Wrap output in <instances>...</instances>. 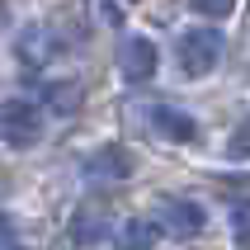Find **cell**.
<instances>
[{
    "label": "cell",
    "instance_id": "obj_11",
    "mask_svg": "<svg viewBox=\"0 0 250 250\" xmlns=\"http://www.w3.org/2000/svg\"><path fill=\"white\" fill-rule=\"evenodd\" d=\"M227 161H250V118L231 132V142H227Z\"/></svg>",
    "mask_w": 250,
    "mask_h": 250
},
{
    "label": "cell",
    "instance_id": "obj_10",
    "mask_svg": "<svg viewBox=\"0 0 250 250\" xmlns=\"http://www.w3.org/2000/svg\"><path fill=\"white\" fill-rule=\"evenodd\" d=\"M104 236V217L99 212H76V222H71V241L76 246H90V241Z\"/></svg>",
    "mask_w": 250,
    "mask_h": 250
},
{
    "label": "cell",
    "instance_id": "obj_14",
    "mask_svg": "<svg viewBox=\"0 0 250 250\" xmlns=\"http://www.w3.org/2000/svg\"><path fill=\"white\" fill-rule=\"evenodd\" d=\"M10 250H28V246H10Z\"/></svg>",
    "mask_w": 250,
    "mask_h": 250
},
{
    "label": "cell",
    "instance_id": "obj_1",
    "mask_svg": "<svg viewBox=\"0 0 250 250\" xmlns=\"http://www.w3.org/2000/svg\"><path fill=\"white\" fill-rule=\"evenodd\" d=\"M0 137L10 151H28L42 142V109L33 99H5L0 109Z\"/></svg>",
    "mask_w": 250,
    "mask_h": 250
},
{
    "label": "cell",
    "instance_id": "obj_8",
    "mask_svg": "<svg viewBox=\"0 0 250 250\" xmlns=\"http://www.w3.org/2000/svg\"><path fill=\"white\" fill-rule=\"evenodd\" d=\"M156 236H161V227H156V222L132 217V222L118 227V250H156Z\"/></svg>",
    "mask_w": 250,
    "mask_h": 250
},
{
    "label": "cell",
    "instance_id": "obj_12",
    "mask_svg": "<svg viewBox=\"0 0 250 250\" xmlns=\"http://www.w3.org/2000/svg\"><path fill=\"white\" fill-rule=\"evenodd\" d=\"M189 10L203 14V19H227V14L236 10V0H189Z\"/></svg>",
    "mask_w": 250,
    "mask_h": 250
},
{
    "label": "cell",
    "instance_id": "obj_13",
    "mask_svg": "<svg viewBox=\"0 0 250 250\" xmlns=\"http://www.w3.org/2000/svg\"><path fill=\"white\" fill-rule=\"evenodd\" d=\"M231 236H236L241 250H250V203H236V212H231Z\"/></svg>",
    "mask_w": 250,
    "mask_h": 250
},
{
    "label": "cell",
    "instance_id": "obj_4",
    "mask_svg": "<svg viewBox=\"0 0 250 250\" xmlns=\"http://www.w3.org/2000/svg\"><path fill=\"white\" fill-rule=\"evenodd\" d=\"M57 52H62V38H57L47 24H28L24 33L14 38V57H19L28 71H33V66H47V62H57Z\"/></svg>",
    "mask_w": 250,
    "mask_h": 250
},
{
    "label": "cell",
    "instance_id": "obj_3",
    "mask_svg": "<svg viewBox=\"0 0 250 250\" xmlns=\"http://www.w3.org/2000/svg\"><path fill=\"white\" fill-rule=\"evenodd\" d=\"M203 208H198L194 198H161L156 203V227L166 231V236H175V241H189V236H198L203 231Z\"/></svg>",
    "mask_w": 250,
    "mask_h": 250
},
{
    "label": "cell",
    "instance_id": "obj_2",
    "mask_svg": "<svg viewBox=\"0 0 250 250\" xmlns=\"http://www.w3.org/2000/svg\"><path fill=\"white\" fill-rule=\"evenodd\" d=\"M222 33L217 28H189L180 38V71L189 76V81H198V76H208L217 62H222Z\"/></svg>",
    "mask_w": 250,
    "mask_h": 250
},
{
    "label": "cell",
    "instance_id": "obj_6",
    "mask_svg": "<svg viewBox=\"0 0 250 250\" xmlns=\"http://www.w3.org/2000/svg\"><path fill=\"white\" fill-rule=\"evenodd\" d=\"M85 175H90V180H127V175H132V151H127V146H99V151L85 161Z\"/></svg>",
    "mask_w": 250,
    "mask_h": 250
},
{
    "label": "cell",
    "instance_id": "obj_5",
    "mask_svg": "<svg viewBox=\"0 0 250 250\" xmlns=\"http://www.w3.org/2000/svg\"><path fill=\"white\" fill-rule=\"evenodd\" d=\"M146 127H151V137H166V142H194L198 137V123L189 113H180L175 104H151L146 109Z\"/></svg>",
    "mask_w": 250,
    "mask_h": 250
},
{
    "label": "cell",
    "instance_id": "obj_9",
    "mask_svg": "<svg viewBox=\"0 0 250 250\" xmlns=\"http://www.w3.org/2000/svg\"><path fill=\"white\" fill-rule=\"evenodd\" d=\"M42 95H47V104H52L57 113H76V109H81V85H76V81H62V85H47V90H42Z\"/></svg>",
    "mask_w": 250,
    "mask_h": 250
},
{
    "label": "cell",
    "instance_id": "obj_7",
    "mask_svg": "<svg viewBox=\"0 0 250 250\" xmlns=\"http://www.w3.org/2000/svg\"><path fill=\"white\" fill-rule=\"evenodd\" d=\"M151 76H156V47H151V38H132L123 47V81L142 85V81H151Z\"/></svg>",
    "mask_w": 250,
    "mask_h": 250
}]
</instances>
